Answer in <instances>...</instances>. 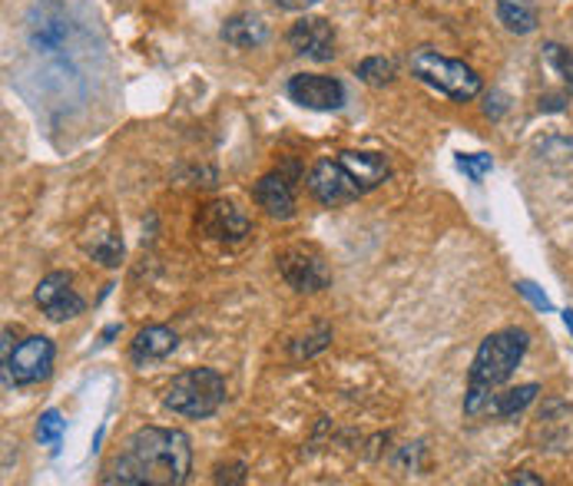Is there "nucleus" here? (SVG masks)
<instances>
[{
  "instance_id": "nucleus-1",
  "label": "nucleus",
  "mask_w": 573,
  "mask_h": 486,
  "mask_svg": "<svg viewBox=\"0 0 573 486\" xmlns=\"http://www.w3.org/2000/svg\"><path fill=\"white\" fill-rule=\"evenodd\" d=\"M192 473V440L176 427L137 430L106 470V483L124 486H183Z\"/></svg>"
},
{
  "instance_id": "nucleus-2",
  "label": "nucleus",
  "mask_w": 573,
  "mask_h": 486,
  "mask_svg": "<svg viewBox=\"0 0 573 486\" xmlns=\"http://www.w3.org/2000/svg\"><path fill=\"white\" fill-rule=\"evenodd\" d=\"M527 347H530V334L524 328H504L481 341L471 360V371H468V394H465L468 417H481L488 411V398L494 394V388L514 378Z\"/></svg>"
},
{
  "instance_id": "nucleus-3",
  "label": "nucleus",
  "mask_w": 573,
  "mask_h": 486,
  "mask_svg": "<svg viewBox=\"0 0 573 486\" xmlns=\"http://www.w3.org/2000/svg\"><path fill=\"white\" fill-rule=\"evenodd\" d=\"M163 404L186 420H206L225 404V378L212 368H189L173 378Z\"/></svg>"
},
{
  "instance_id": "nucleus-4",
  "label": "nucleus",
  "mask_w": 573,
  "mask_h": 486,
  "mask_svg": "<svg viewBox=\"0 0 573 486\" xmlns=\"http://www.w3.org/2000/svg\"><path fill=\"white\" fill-rule=\"evenodd\" d=\"M411 73L424 86H431V90H437V93H444L457 103H468L481 93V76H478L475 67H468L465 60H451V57H444L431 47H418L411 54Z\"/></svg>"
},
{
  "instance_id": "nucleus-5",
  "label": "nucleus",
  "mask_w": 573,
  "mask_h": 486,
  "mask_svg": "<svg viewBox=\"0 0 573 486\" xmlns=\"http://www.w3.org/2000/svg\"><path fill=\"white\" fill-rule=\"evenodd\" d=\"M54 357H57V347L50 337H44V334L24 337L4 357V384L8 388H31V384L47 381L54 371Z\"/></svg>"
},
{
  "instance_id": "nucleus-6",
  "label": "nucleus",
  "mask_w": 573,
  "mask_h": 486,
  "mask_svg": "<svg viewBox=\"0 0 573 486\" xmlns=\"http://www.w3.org/2000/svg\"><path fill=\"white\" fill-rule=\"evenodd\" d=\"M308 192L315 202H321L325 209H338V205H349L359 202L365 195V189L359 186V179L349 173V166L341 159H318L308 169Z\"/></svg>"
},
{
  "instance_id": "nucleus-7",
  "label": "nucleus",
  "mask_w": 573,
  "mask_h": 486,
  "mask_svg": "<svg viewBox=\"0 0 573 486\" xmlns=\"http://www.w3.org/2000/svg\"><path fill=\"white\" fill-rule=\"evenodd\" d=\"M285 93L292 103L315 109V112H335L349 99L346 83H341L338 76H325V73H295V76H289Z\"/></svg>"
},
{
  "instance_id": "nucleus-8",
  "label": "nucleus",
  "mask_w": 573,
  "mask_h": 486,
  "mask_svg": "<svg viewBox=\"0 0 573 486\" xmlns=\"http://www.w3.org/2000/svg\"><path fill=\"white\" fill-rule=\"evenodd\" d=\"M276 262H279L282 278H285L295 292H321V288L331 285L328 265L321 262L318 252H312V249H305V246H292V249L279 252Z\"/></svg>"
},
{
  "instance_id": "nucleus-9",
  "label": "nucleus",
  "mask_w": 573,
  "mask_h": 486,
  "mask_svg": "<svg viewBox=\"0 0 573 486\" xmlns=\"http://www.w3.org/2000/svg\"><path fill=\"white\" fill-rule=\"evenodd\" d=\"M34 301L37 308L50 318V321H70L77 315L86 311V301L77 295L73 288V278L67 272H50L40 278L37 292H34Z\"/></svg>"
},
{
  "instance_id": "nucleus-10",
  "label": "nucleus",
  "mask_w": 573,
  "mask_h": 486,
  "mask_svg": "<svg viewBox=\"0 0 573 486\" xmlns=\"http://www.w3.org/2000/svg\"><path fill=\"white\" fill-rule=\"evenodd\" d=\"M289 47L299 54V57H305V60H315V63H328V60H335V47H338V37H335V27H331V21H325V17H302V21H295L292 24V31H289Z\"/></svg>"
},
{
  "instance_id": "nucleus-11",
  "label": "nucleus",
  "mask_w": 573,
  "mask_h": 486,
  "mask_svg": "<svg viewBox=\"0 0 573 486\" xmlns=\"http://www.w3.org/2000/svg\"><path fill=\"white\" fill-rule=\"evenodd\" d=\"M199 228L219 241H243L253 225L233 202H209L199 212Z\"/></svg>"
},
{
  "instance_id": "nucleus-12",
  "label": "nucleus",
  "mask_w": 573,
  "mask_h": 486,
  "mask_svg": "<svg viewBox=\"0 0 573 486\" xmlns=\"http://www.w3.org/2000/svg\"><path fill=\"white\" fill-rule=\"evenodd\" d=\"M253 199L272 218H282L285 222V218L295 215V192H292V179L285 176V169H276V173L262 176L256 182V189H253Z\"/></svg>"
},
{
  "instance_id": "nucleus-13",
  "label": "nucleus",
  "mask_w": 573,
  "mask_h": 486,
  "mask_svg": "<svg viewBox=\"0 0 573 486\" xmlns=\"http://www.w3.org/2000/svg\"><path fill=\"white\" fill-rule=\"evenodd\" d=\"M27 37L37 50H60L70 37V27H67V17L60 14V8L54 4H37L34 14L27 17Z\"/></svg>"
},
{
  "instance_id": "nucleus-14",
  "label": "nucleus",
  "mask_w": 573,
  "mask_h": 486,
  "mask_svg": "<svg viewBox=\"0 0 573 486\" xmlns=\"http://www.w3.org/2000/svg\"><path fill=\"white\" fill-rule=\"evenodd\" d=\"M179 347V334L166 324H147L137 331L133 344H130V357L133 364H150V360H163Z\"/></svg>"
},
{
  "instance_id": "nucleus-15",
  "label": "nucleus",
  "mask_w": 573,
  "mask_h": 486,
  "mask_svg": "<svg viewBox=\"0 0 573 486\" xmlns=\"http://www.w3.org/2000/svg\"><path fill=\"white\" fill-rule=\"evenodd\" d=\"M341 163L349 166V173L359 179V186L365 189V192H372V189H378L388 176H391V163H388V156H382V153H365V150H346L338 156Z\"/></svg>"
},
{
  "instance_id": "nucleus-16",
  "label": "nucleus",
  "mask_w": 573,
  "mask_h": 486,
  "mask_svg": "<svg viewBox=\"0 0 573 486\" xmlns=\"http://www.w3.org/2000/svg\"><path fill=\"white\" fill-rule=\"evenodd\" d=\"M219 37H222L229 47L253 50V47H262V44L269 40V24H266L259 14H233V17H229V21L222 24Z\"/></svg>"
},
{
  "instance_id": "nucleus-17",
  "label": "nucleus",
  "mask_w": 573,
  "mask_h": 486,
  "mask_svg": "<svg viewBox=\"0 0 573 486\" xmlns=\"http://www.w3.org/2000/svg\"><path fill=\"white\" fill-rule=\"evenodd\" d=\"M498 17L517 37H527L540 27L537 0H498Z\"/></svg>"
},
{
  "instance_id": "nucleus-18",
  "label": "nucleus",
  "mask_w": 573,
  "mask_h": 486,
  "mask_svg": "<svg viewBox=\"0 0 573 486\" xmlns=\"http://www.w3.org/2000/svg\"><path fill=\"white\" fill-rule=\"evenodd\" d=\"M537 394H540V388H537V384L507 388V391H501V394H491V398H488V411H484V414L501 417V420H514L517 414H524V411L534 404V398H537Z\"/></svg>"
},
{
  "instance_id": "nucleus-19",
  "label": "nucleus",
  "mask_w": 573,
  "mask_h": 486,
  "mask_svg": "<svg viewBox=\"0 0 573 486\" xmlns=\"http://www.w3.org/2000/svg\"><path fill=\"white\" fill-rule=\"evenodd\" d=\"M355 73H359V80L369 83V86H388V83H395V76H398V63H395L391 57H365V60L355 67Z\"/></svg>"
},
{
  "instance_id": "nucleus-20",
  "label": "nucleus",
  "mask_w": 573,
  "mask_h": 486,
  "mask_svg": "<svg viewBox=\"0 0 573 486\" xmlns=\"http://www.w3.org/2000/svg\"><path fill=\"white\" fill-rule=\"evenodd\" d=\"M543 63L573 90V50H570V47H563V44H557V40L543 44Z\"/></svg>"
},
{
  "instance_id": "nucleus-21",
  "label": "nucleus",
  "mask_w": 573,
  "mask_h": 486,
  "mask_svg": "<svg viewBox=\"0 0 573 486\" xmlns=\"http://www.w3.org/2000/svg\"><path fill=\"white\" fill-rule=\"evenodd\" d=\"M86 252L96 259V262H103L106 269H117L120 262H124V241H120V235H113V232H106V235H100L93 246H86Z\"/></svg>"
},
{
  "instance_id": "nucleus-22",
  "label": "nucleus",
  "mask_w": 573,
  "mask_h": 486,
  "mask_svg": "<svg viewBox=\"0 0 573 486\" xmlns=\"http://www.w3.org/2000/svg\"><path fill=\"white\" fill-rule=\"evenodd\" d=\"M63 430H67V420L60 411H44L40 420H37V440L47 443V447H57L63 440Z\"/></svg>"
},
{
  "instance_id": "nucleus-23",
  "label": "nucleus",
  "mask_w": 573,
  "mask_h": 486,
  "mask_svg": "<svg viewBox=\"0 0 573 486\" xmlns=\"http://www.w3.org/2000/svg\"><path fill=\"white\" fill-rule=\"evenodd\" d=\"M457 169L468 173L471 182H481L494 169V163H491L488 153H461V156H457Z\"/></svg>"
},
{
  "instance_id": "nucleus-24",
  "label": "nucleus",
  "mask_w": 573,
  "mask_h": 486,
  "mask_svg": "<svg viewBox=\"0 0 573 486\" xmlns=\"http://www.w3.org/2000/svg\"><path fill=\"white\" fill-rule=\"evenodd\" d=\"M328 344H331V328H328V324H318L315 334H308V337H302V341L292 344V354H295V357H312V354L325 351Z\"/></svg>"
},
{
  "instance_id": "nucleus-25",
  "label": "nucleus",
  "mask_w": 573,
  "mask_h": 486,
  "mask_svg": "<svg viewBox=\"0 0 573 486\" xmlns=\"http://www.w3.org/2000/svg\"><path fill=\"white\" fill-rule=\"evenodd\" d=\"M514 288H517V292H521V295H524V298H527V301H530V305H534L537 311H553L550 298H547V295H543V292H540V288H537L534 282H517Z\"/></svg>"
},
{
  "instance_id": "nucleus-26",
  "label": "nucleus",
  "mask_w": 573,
  "mask_h": 486,
  "mask_svg": "<svg viewBox=\"0 0 573 486\" xmlns=\"http://www.w3.org/2000/svg\"><path fill=\"white\" fill-rule=\"evenodd\" d=\"M215 483H246V466L243 463H236V466H219L215 470Z\"/></svg>"
},
{
  "instance_id": "nucleus-27",
  "label": "nucleus",
  "mask_w": 573,
  "mask_h": 486,
  "mask_svg": "<svg viewBox=\"0 0 573 486\" xmlns=\"http://www.w3.org/2000/svg\"><path fill=\"white\" fill-rule=\"evenodd\" d=\"M279 11H292V14H302V11H312L321 0H272Z\"/></svg>"
},
{
  "instance_id": "nucleus-28",
  "label": "nucleus",
  "mask_w": 573,
  "mask_h": 486,
  "mask_svg": "<svg viewBox=\"0 0 573 486\" xmlns=\"http://www.w3.org/2000/svg\"><path fill=\"white\" fill-rule=\"evenodd\" d=\"M511 483H524V486H543V476H534L530 470H517L511 476Z\"/></svg>"
},
{
  "instance_id": "nucleus-29",
  "label": "nucleus",
  "mask_w": 573,
  "mask_h": 486,
  "mask_svg": "<svg viewBox=\"0 0 573 486\" xmlns=\"http://www.w3.org/2000/svg\"><path fill=\"white\" fill-rule=\"evenodd\" d=\"M563 324H566V331L573 334V311H570V308L563 311Z\"/></svg>"
}]
</instances>
